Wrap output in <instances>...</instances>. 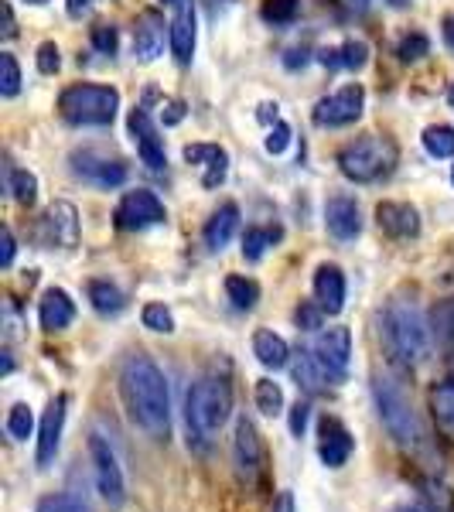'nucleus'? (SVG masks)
<instances>
[{
	"instance_id": "f257e3e1",
	"label": "nucleus",
	"mask_w": 454,
	"mask_h": 512,
	"mask_svg": "<svg viewBox=\"0 0 454 512\" xmlns=\"http://www.w3.org/2000/svg\"><path fill=\"white\" fill-rule=\"evenodd\" d=\"M120 396L130 420L151 437H168L171 431V396L161 366L144 352H134L120 366Z\"/></svg>"
},
{
	"instance_id": "f03ea898",
	"label": "nucleus",
	"mask_w": 454,
	"mask_h": 512,
	"mask_svg": "<svg viewBox=\"0 0 454 512\" xmlns=\"http://www.w3.org/2000/svg\"><path fill=\"white\" fill-rule=\"evenodd\" d=\"M233 414V390L226 379H198L185 396V420H188V444L195 451H209V437L219 431Z\"/></svg>"
},
{
	"instance_id": "7ed1b4c3",
	"label": "nucleus",
	"mask_w": 454,
	"mask_h": 512,
	"mask_svg": "<svg viewBox=\"0 0 454 512\" xmlns=\"http://www.w3.org/2000/svg\"><path fill=\"white\" fill-rule=\"evenodd\" d=\"M383 335H386V345H390L393 359L403 362V366H417V362H424L427 352H431V328H427V318H424V311L410 301H393L390 308L383 311Z\"/></svg>"
},
{
	"instance_id": "20e7f679",
	"label": "nucleus",
	"mask_w": 454,
	"mask_h": 512,
	"mask_svg": "<svg viewBox=\"0 0 454 512\" xmlns=\"http://www.w3.org/2000/svg\"><path fill=\"white\" fill-rule=\"evenodd\" d=\"M393 164H396L393 140H386L379 134H366V137L352 140V144L338 154V168H342V175L349 181H359V185L390 175Z\"/></svg>"
},
{
	"instance_id": "39448f33",
	"label": "nucleus",
	"mask_w": 454,
	"mask_h": 512,
	"mask_svg": "<svg viewBox=\"0 0 454 512\" xmlns=\"http://www.w3.org/2000/svg\"><path fill=\"white\" fill-rule=\"evenodd\" d=\"M59 110L76 127H106L120 110V93L110 86H69L59 96Z\"/></svg>"
},
{
	"instance_id": "423d86ee",
	"label": "nucleus",
	"mask_w": 454,
	"mask_h": 512,
	"mask_svg": "<svg viewBox=\"0 0 454 512\" xmlns=\"http://www.w3.org/2000/svg\"><path fill=\"white\" fill-rule=\"evenodd\" d=\"M373 396H376L379 420H383V427L390 431L393 441L403 444V448H414L420 441V427H417L414 407H410L403 386L390 376H379L373 383Z\"/></svg>"
},
{
	"instance_id": "0eeeda50",
	"label": "nucleus",
	"mask_w": 454,
	"mask_h": 512,
	"mask_svg": "<svg viewBox=\"0 0 454 512\" xmlns=\"http://www.w3.org/2000/svg\"><path fill=\"white\" fill-rule=\"evenodd\" d=\"M89 458H93V468H96V485H99V495L106 499V506L120 509L127 502V482H123V468L117 461V451L110 448L103 434H93L89 437Z\"/></svg>"
},
{
	"instance_id": "6e6552de",
	"label": "nucleus",
	"mask_w": 454,
	"mask_h": 512,
	"mask_svg": "<svg viewBox=\"0 0 454 512\" xmlns=\"http://www.w3.org/2000/svg\"><path fill=\"white\" fill-rule=\"evenodd\" d=\"M311 352H315V359L321 362L325 376L332 379V383H342L345 373H349V359H352L349 328H325V332H318Z\"/></svg>"
},
{
	"instance_id": "1a4fd4ad",
	"label": "nucleus",
	"mask_w": 454,
	"mask_h": 512,
	"mask_svg": "<svg viewBox=\"0 0 454 512\" xmlns=\"http://www.w3.org/2000/svg\"><path fill=\"white\" fill-rule=\"evenodd\" d=\"M117 226L127 229V233H137V229H147V226H158L168 216H164V205L161 198L154 192H147V188H137V192H127L120 198L117 205Z\"/></svg>"
},
{
	"instance_id": "9d476101",
	"label": "nucleus",
	"mask_w": 454,
	"mask_h": 512,
	"mask_svg": "<svg viewBox=\"0 0 454 512\" xmlns=\"http://www.w3.org/2000/svg\"><path fill=\"white\" fill-rule=\"evenodd\" d=\"M362 106H366V93L352 82V86L338 89L335 96L321 99L315 106V123L318 127H349L362 117Z\"/></svg>"
},
{
	"instance_id": "9b49d317",
	"label": "nucleus",
	"mask_w": 454,
	"mask_h": 512,
	"mask_svg": "<svg viewBox=\"0 0 454 512\" xmlns=\"http://www.w3.org/2000/svg\"><path fill=\"white\" fill-rule=\"evenodd\" d=\"M233 465L243 482H257L263 472V441L253 427L250 417L236 420V434H233Z\"/></svg>"
},
{
	"instance_id": "f8f14e48",
	"label": "nucleus",
	"mask_w": 454,
	"mask_h": 512,
	"mask_svg": "<svg viewBox=\"0 0 454 512\" xmlns=\"http://www.w3.org/2000/svg\"><path fill=\"white\" fill-rule=\"evenodd\" d=\"M72 171H76L82 181L99 185V188H117V185L127 181V164L106 158V154H96V151H76V154H72Z\"/></svg>"
},
{
	"instance_id": "ddd939ff",
	"label": "nucleus",
	"mask_w": 454,
	"mask_h": 512,
	"mask_svg": "<svg viewBox=\"0 0 454 512\" xmlns=\"http://www.w3.org/2000/svg\"><path fill=\"white\" fill-rule=\"evenodd\" d=\"M65 407H69V396H55L48 403L45 417H41V427H38V448H35V461L38 468H48L59 454V444H62V427H65Z\"/></svg>"
},
{
	"instance_id": "4468645a",
	"label": "nucleus",
	"mask_w": 454,
	"mask_h": 512,
	"mask_svg": "<svg viewBox=\"0 0 454 512\" xmlns=\"http://www.w3.org/2000/svg\"><path fill=\"white\" fill-rule=\"evenodd\" d=\"M130 134H134L137 154H140V161H144L147 168L161 171L164 164H168V154H164V140L158 134V127L151 123V113H147V106H137V110L130 113Z\"/></svg>"
},
{
	"instance_id": "2eb2a0df",
	"label": "nucleus",
	"mask_w": 454,
	"mask_h": 512,
	"mask_svg": "<svg viewBox=\"0 0 454 512\" xmlns=\"http://www.w3.org/2000/svg\"><path fill=\"white\" fill-rule=\"evenodd\" d=\"M171 52H175L178 65H188L195 55V4L192 0H178V11L168 24Z\"/></svg>"
},
{
	"instance_id": "dca6fc26",
	"label": "nucleus",
	"mask_w": 454,
	"mask_h": 512,
	"mask_svg": "<svg viewBox=\"0 0 454 512\" xmlns=\"http://www.w3.org/2000/svg\"><path fill=\"white\" fill-rule=\"evenodd\" d=\"M321 441H318V454H321V461H325L328 468H342L345 461H349V454H352V434L345 431V424L338 417H325L321 420Z\"/></svg>"
},
{
	"instance_id": "f3484780",
	"label": "nucleus",
	"mask_w": 454,
	"mask_h": 512,
	"mask_svg": "<svg viewBox=\"0 0 454 512\" xmlns=\"http://www.w3.org/2000/svg\"><path fill=\"white\" fill-rule=\"evenodd\" d=\"M185 161L202 168V185L205 188H219L226 181L229 171V154L219 144H188L185 147Z\"/></svg>"
},
{
	"instance_id": "a211bd4d",
	"label": "nucleus",
	"mask_w": 454,
	"mask_h": 512,
	"mask_svg": "<svg viewBox=\"0 0 454 512\" xmlns=\"http://www.w3.org/2000/svg\"><path fill=\"white\" fill-rule=\"evenodd\" d=\"M45 233H48V243L55 246H76L79 243V212L72 202H52L45 212Z\"/></svg>"
},
{
	"instance_id": "6ab92c4d",
	"label": "nucleus",
	"mask_w": 454,
	"mask_h": 512,
	"mask_svg": "<svg viewBox=\"0 0 454 512\" xmlns=\"http://www.w3.org/2000/svg\"><path fill=\"white\" fill-rule=\"evenodd\" d=\"M376 222L383 233H390L396 239H410L420 233V216L414 205H407V202H379Z\"/></svg>"
},
{
	"instance_id": "aec40b11",
	"label": "nucleus",
	"mask_w": 454,
	"mask_h": 512,
	"mask_svg": "<svg viewBox=\"0 0 454 512\" xmlns=\"http://www.w3.org/2000/svg\"><path fill=\"white\" fill-rule=\"evenodd\" d=\"M164 52V18L158 11H144L134 28V55L140 62H154Z\"/></svg>"
},
{
	"instance_id": "412c9836",
	"label": "nucleus",
	"mask_w": 454,
	"mask_h": 512,
	"mask_svg": "<svg viewBox=\"0 0 454 512\" xmlns=\"http://www.w3.org/2000/svg\"><path fill=\"white\" fill-rule=\"evenodd\" d=\"M315 297L318 308H325V315H338L345 308V277L335 263H321L315 270Z\"/></svg>"
},
{
	"instance_id": "4be33fe9",
	"label": "nucleus",
	"mask_w": 454,
	"mask_h": 512,
	"mask_svg": "<svg viewBox=\"0 0 454 512\" xmlns=\"http://www.w3.org/2000/svg\"><path fill=\"white\" fill-rule=\"evenodd\" d=\"M325 226L335 239H356L362 229L359 205L345 195H335L332 202L325 205Z\"/></svg>"
},
{
	"instance_id": "5701e85b",
	"label": "nucleus",
	"mask_w": 454,
	"mask_h": 512,
	"mask_svg": "<svg viewBox=\"0 0 454 512\" xmlns=\"http://www.w3.org/2000/svg\"><path fill=\"white\" fill-rule=\"evenodd\" d=\"M38 318H41V328H45V332H62V328H69L72 318H76V304H72V297L65 291L52 287V291L41 297Z\"/></svg>"
},
{
	"instance_id": "b1692460",
	"label": "nucleus",
	"mask_w": 454,
	"mask_h": 512,
	"mask_svg": "<svg viewBox=\"0 0 454 512\" xmlns=\"http://www.w3.org/2000/svg\"><path fill=\"white\" fill-rule=\"evenodd\" d=\"M318 62L325 69H362L369 62V48L366 41H345L342 48H325L318 55Z\"/></svg>"
},
{
	"instance_id": "393cba45",
	"label": "nucleus",
	"mask_w": 454,
	"mask_h": 512,
	"mask_svg": "<svg viewBox=\"0 0 454 512\" xmlns=\"http://www.w3.org/2000/svg\"><path fill=\"white\" fill-rule=\"evenodd\" d=\"M236 229H239V209L229 202V205H222L216 216L209 219V226H205V243H209V250H222V246L236 236Z\"/></svg>"
},
{
	"instance_id": "a878e982",
	"label": "nucleus",
	"mask_w": 454,
	"mask_h": 512,
	"mask_svg": "<svg viewBox=\"0 0 454 512\" xmlns=\"http://www.w3.org/2000/svg\"><path fill=\"white\" fill-rule=\"evenodd\" d=\"M291 373H294V383L301 386V390H308V393H321V390H325V383H332V379L325 376V369H321V362L315 359V352H311V349L308 352H297Z\"/></svg>"
},
{
	"instance_id": "bb28decb",
	"label": "nucleus",
	"mask_w": 454,
	"mask_h": 512,
	"mask_svg": "<svg viewBox=\"0 0 454 512\" xmlns=\"http://www.w3.org/2000/svg\"><path fill=\"white\" fill-rule=\"evenodd\" d=\"M253 355H257V359L267 369H284L291 349H287V342L277 332H267V328H260V332L253 335Z\"/></svg>"
},
{
	"instance_id": "cd10ccee",
	"label": "nucleus",
	"mask_w": 454,
	"mask_h": 512,
	"mask_svg": "<svg viewBox=\"0 0 454 512\" xmlns=\"http://www.w3.org/2000/svg\"><path fill=\"white\" fill-rule=\"evenodd\" d=\"M431 414H434V424L441 427L444 434L454 437V376L437 383L431 390Z\"/></svg>"
},
{
	"instance_id": "c85d7f7f",
	"label": "nucleus",
	"mask_w": 454,
	"mask_h": 512,
	"mask_svg": "<svg viewBox=\"0 0 454 512\" xmlns=\"http://www.w3.org/2000/svg\"><path fill=\"white\" fill-rule=\"evenodd\" d=\"M89 301H93V308L99 315H120V311L127 308L123 291L113 284H106V280H93V284H89Z\"/></svg>"
},
{
	"instance_id": "c756f323",
	"label": "nucleus",
	"mask_w": 454,
	"mask_h": 512,
	"mask_svg": "<svg viewBox=\"0 0 454 512\" xmlns=\"http://www.w3.org/2000/svg\"><path fill=\"white\" fill-rule=\"evenodd\" d=\"M226 294H229V301H233V308L239 311H250L253 304L260 301V287H257V280H250V277H229Z\"/></svg>"
},
{
	"instance_id": "7c9ffc66",
	"label": "nucleus",
	"mask_w": 454,
	"mask_h": 512,
	"mask_svg": "<svg viewBox=\"0 0 454 512\" xmlns=\"http://www.w3.org/2000/svg\"><path fill=\"white\" fill-rule=\"evenodd\" d=\"M424 147L431 158H454V127H427Z\"/></svg>"
},
{
	"instance_id": "2f4dec72",
	"label": "nucleus",
	"mask_w": 454,
	"mask_h": 512,
	"mask_svg": "<svg viewBox=\"0 0 454 512\" xmlns=\"http://www.w3.org/2000/svg\"><path fill=\"white\" fill-rule=\"evenodd\" d=\"M280 236V229H257V226H250L243 233V256L246 260H260L263 250H267L270 243Z\"/></svg>"
},
{
	"instance_id": "473e14b6",
	"label": "nucleus",
	"mask_w": 454,
	"mask_h": 512,
	"mask_svg": "<svg viewBox=\"0 0 454 512\" xmlns=\"http://www.w3.org/2000/svg\"><path fill=\"white\" fill-rule=\"evenodd\" d=\"M257 407L270 417L284 410V390H280L274 379H260L257 383Z\"/></svg>"
},
{
	"instance_id": "72a5a7b5",
	"label": "nucleus",
	"mask_w": 454,
	"mask_h": 512,
	"mask_svg": "<svg viewBox=\"0 0 454 512\" xmlns=\"http://www.w3.org/2000/svg\"><path fill=\"white\" fill-rule=\"evenodd\" d=\"M31 427H35L31 407L28 403H14L11 414H7V434H11L14 441H24V437H31Z\"/></svg>"
},
{
	"instance_id": "f704fd0d",
	"label": "nucleus",
	"mask_w": 454,
	"mask_h": 512,
	"mask_svg": "<svg viewBox=\"0 0 454 512\" xmlns=\"http://www.w3.org/2000/svg\"><path fill=\"white\" fill-rule=\"evenodd\" d=\"M427 512H454V489L444 482H427L424 485Z\"/></svg>"
},
{
	"instance_id": "c9c22d12",
	"label": "nucleus",
	"mask_w": 454,
	"mask_h": 512,
	"mask_svg": "<svg viewBox=\"0 0 454 512\" xmlns=\"http://www.w3.org/2000/svg\"><path fill=\"white\" fill-rule=\"evenodd\" d=\"M21 89V69H18V59L11 52L0 55V93L4 96H18Z\"/></svg>"
},
{
	"instance_id": "e433bc0d",
	"label": "nucleus",
	"mask_w": 454,
	"mask_h": 512,
	"mask_svg": "<svg viewBox=\"0 0 454 512\" xmlns=\"http://www.w3.org/2000/svg\"><path fill=\"white\" fill-rule=\"evenodd\" d=\"M260 14L270 24H291L297 18V0H263Z\"/></svg>"
},
{
	"instance_id": "4c0bfd02",
	"label": "nucleus",
	"mask_w": 454,
	"mask_h": 512,
	"mask_svg": "<svg viewBox=\"0 0 454 512\" xmlns=\"http://www.w3.org/2000/svg\"><path fill=\"white\" fill-rule=\"evenodd\" d=\"M11 192L21 205H31L38 198V178L31 171H11Z\"/></svg>"
},
{
	"instance_id": "58836bf2",
	"label": "nucleus",
	"mask_w": 454,
	"mask_h": 512,
	"mask_svg": "<svg viewBox=\"0 0 454 512\" xmlns=\"http://www.w3.org/2000/svg\"><path fill=\"white\" fill-rule=\"evenodd\" d=\"M140 318H144V328H151V332H164V335L175 332V318H171V311L164 304H147Z\"/></svg>"
},
{
	"instance_id": "ea45409f",
	"label": "nucleus",
	"mask_w": 454,
	"mask_h": 512,
	"mask_svg": "<svg viewBox=\"0 0 454 512\" xmlns=\"http://www.w3.org/2000/svg\"><path fill=\"white\" fill-rule=\"evenodd\" d=\"M434 325H437V338H441V345L448 352H454V304H444V308H437Z\"/></svg>"
},
{
	"instance_id": "a19ab883",
	"label": "nucleus",
	"mask_w": 454,
	"mask_h": 512,
	"mask_svg": "<svg viewBox=\"0 0 454 512\" xmlns=\"http://www.w3.org/2000/svg\"><path fill=\"white\" fill-rule=\"evenodd\" d=\"M38 512H89V509L82 506L76 495L59 492V495H45V499L38 502Z\"/></svg>"
},
{
	"instance_id": "79ce46f5",
	"label": "nucleus",
	"mask_w": 454,
	"mask_h": 512,
	"mask_svg": "<svg viewBox=\"0 0 454 512\" xmlns=\"http://www.w3.org/2000/svg\"><path fill=\"white\" fill-rule=\"evenodd\" d=\"M427 52H431V41L424 35H407L400 41V48H396V55H400L403 62H420Z\"/></svg>"
},
{
	"instance_id": "37998d69",
	"label": "nucleus",
	"mask_w": 454,
	"mask_h": 512,
	"mask_svg": "<svg viewBox=\"0 0 454 512\" xmlns=\"http://www.w3.org/2000/svg\"><path fill=\"white\" fill-rule=\"evenodd\" d=\"M62 65V55H59V45L55 41H45V45H38V72L41 76H55Z\"/></svg>"
},
{
	"instance_id": "c03bdc74",
	"label": "nucleus",
	"mask_w": 454,
	"mask_h": 512,
	"mask_svg": "<svg viewBox=\"0 0 454 512\" xmlns=\"http://www.w3.org/2000/svg\"><path fill=\"white\" fill-rule=\"evenodd\" d=\"M117 45H120L117 28H113V24H96V28H93V48H96V52L113 55V52H117Z\"/></svg>"
},
{
	"instance_id": "a18cd8bd",
	"label": "nucleus",
	"mask_w": 454,
	"mask_h": 512,
	"mask_svg": "<svg viewBox=\"0 0 454 512\" xmlns=\"http://www.w3.org/2000/svg\"><path fill=\"white\" fill-rule=\"evenodd\" d=\"M294 318H297V328H304V332H315V328H321L325 308H315V304H301Z\"/></svg>"
},
{
	"instance_id": "49530a36",
	"label": "nucleus",
	"mask_w": 454,
	"mask_h": 512,
	"mask_svg": "<svg viewBox=\"0 0 454 512\" xmlns=\"http://www.w3.org/2000/svg\"><path fill=\"white\" fill-rule=\"evenodd\" d=\"M287 144H291V127H287V123H274V130H270V137L263 147H267L270 154H280Z\"/></svg>"
},
{
	"instance_id": "de8ad7c7",
	"label": "nucleus",
	"mask_w": 454,
	"mask_h": 512,
	"mask_svg": "<svg viewBox=\"0 0 454 512\" xmlns=\"http://www.w3.org/2000/svg\"><path fill=\"white\" fill-rule=\"evenodd\" d=\"M308 403H301V400H297L294 403V407H291V434L294 437H301L304 434V427H308Z\"/></svg>"
},
{
	"instance_id": "09e8293b",
	"label": "nucleus",
	"mask_w": 454,
	"mask_h": 512,
	"mask_svg": "<svg viewBox=\"0 0 454 512\" xmlns=\"http://www.w3.org/2000/svg\"><path fill=\"white\" fill-rule=\"evenodd\" d=\"M14 250H18V246H14V233L11 229H0V267H11Z\"/></svg>"
},
{
	"instance_id": "8fccbe9b",
	"label": "nucleus",
	"mask_w": 454,
	"mask_h": 512,
	"mask_svg": "<svg viewBox=\"0 0 454 512\" xmlns=\"http://www.w3.org/2000/svg\"><path fill=\"white\" fill-rule=\"evenodd\" d=\"M181 117H185V106H181L178 99H168V103H164V123L175 127V123H181Z\"/></svg>"
},
{
	"instance_id": "3c124183",
	"label": "nucleus",
	"mask_w": 454,
	"mask_h": 512,
	"mask_svg": "<svg viewBox=\"0 0 454 512\" xmlns=\"http://www.w3.org/2000/svg\"><path fill=\"white\" fill-rule=\"evenodd\" d=\"M260 123H280V113H277V103H263L260 106Z\"/></svg>"
},
{
	"instance_id": "603ef678",
	"label": "nucleus",
	"mask_w": 454,
	"mask_h": 512,
	"mask_svg": "<svg viewBox=\"0 0 454 512\" xmlns=\"http://www.w3.org/2000/svg\"><path fill=\"white\" fill-rule=\"evenodd\" d=\"M93 11V0H69V14L72 18H82V14Z\"/></svg>"
},
{
	"instance_id": "864d4df0",
	"label": "nucleus",
	"mask_w": 454,
	"mask_h": 512,
	"mask_svg": "<svg viewBox=\"0 0 454 512\" xmlns=\"http://www.w3.org/2000/svg\"><path fill=\"white\" fill-rule=\"evenodd\" d=\"M229 4H233V0H205V7H209V14H212V18H219V14L226 11Z\"/></svg>"
},
{
	"instance_id": "5fc2aeb1",
	"label": "nucleus",
	"mask_w": 454,
	"mask_h": 512,
	"mask_svg": "<svg viewBox=\"0 0 454 512\" xmlns=\"http://www.w3.org/2000/svg\"><path fill=\"white\" fill-rule=\"evenodd\" d=\"M277 512H294V495H291V492H280V499H277Z\"/></svg>"
},
{
	"instance_id": "6e6d98bb",
	"label": "nucleus",
	"mask_w": 454,
	"mask_h": 512,
	"mask_svg": "<svg viewBox=\"0 0 454 512\" xmlns=\"http://www.w3.org/2000/svg\"><path fill=\"white\" fill-rule=\"evenodd\" d=\"M4 35H7V38L14 35V14H11V4H4Z\"/></svg>"
},
{
	"instance_id": "4d7b16f0",
	"label": "nucleus",
	"mask_w": 454,
	"mask_h": 512,
	"mask_svg": "<svg viewBox=\"0 0 454 512\" xmlns=\"http://www.w3.org/2000/svg\"><path fill=\"white\" fill-rule=\"evenodd\" d=\"M444 38H448V45L454 48V18L444 21Z\"/></svg>"
},
{
	"instance_id": "13d9d810",
	"label": "nucleus",
	"mask_w": 454,
	"mask_h": 512,
	"mask_svg": "<svg viewBox=\"0 0 454 512\" xmlns=\"http://www.w3.org/2000/svg\"><path fill=\"white\" fill-rule=\"evenodd\" d=\"M396 512H420V509H414V506H403V509H396Z\"/></svg>"
},
{
	"instance_id": "bf43d9fd",
	"label": "nucleus",
	"mask_w": 454,
	"mask_h": 512,
	"mask_svg": "<svg viewBox=\"0 0 454 512\" xmlns=\"http://www.w3.org/2000/svg\"><path fill=\"white\" fill-rule=\"evenodd\" d=\"M28 4H48V0H28Z\"/></svg>"
},
{
	"instance_id": "052dcab7",
	"label": "nucleus",
	"mask_w": 454,
	"mask_h": 512,
	"mask_svg": "<svg viewBox=\"0 0 454 512\" xmlns=\"http://www.w3.org/2000/svg\"><path fill=\"white\" fill-rule=\"evenodd\" d=\"M451 106H454V86H451Z\"/></svg>"
},
{
	"instance_id": "680f3d73",
	"label": "nucleus",
	"mask_w": 454,
	"mask_h": 512,
	"mask_svg": "<svg viewBox=\"0 0 454 512\" xmlns=\"http://www.w3.org/2000/svg\"><path fill=\"white\" fill-rule=\"evenodd\" d=\"M164 4H178V0H164Z\"/></svg>"
},
{
	"instance_id": "e2e57ef3",
	"label": "nucleus",
	"mask_w": 454,
	"mask_h": 512,
	"mask_svg": "<svg viewBox=\"0 0 454 512\" xmlns=\"http://www.w3.org/2000/svg\"><path fill=\"white\" fill-rule=\"evenodd\" d=\"M451 181H454V168H451Z\"/></svg>"
}]
</instances>
